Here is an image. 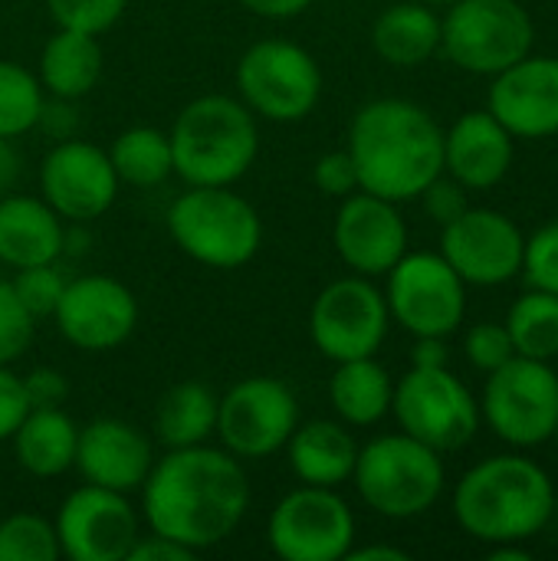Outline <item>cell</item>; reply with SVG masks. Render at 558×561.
Listing matches in <instances>:
<instances>
[{"label": "cell", "instance_id": "ac0fdd59", "mask_svg": "<svg viewBox=\"0 0 558 561\" xmlns=\"http://www.w3.org/2000/svg\"><path fill=\"white\" fill-rule=\"evenodd\" d=\"M59 335L79 352H112L135 335L138 299L112 276H76L53 309Z\"/></svg>", "mask_w": 558, "mask_h": 561}, {"label": "cell", "instance_id": "9c48e42d", "mask_svg": "<svg viewBox=\"0 0 558 561\" xmlns=\"http://www.w3.org/2000/svg\"><path fill=\"white\" fill-rule=\"evenodd\" d=\"M480 421L516 450L549 444L558 424V371L553 362L513 355L490 371L480 394Z\"/></svg>", "mask_w": 558, "mask_h": 561}, {"label": "cell", "instance_id": "e0dca14e", "mask_svg": "<svg viewBox=\"0 0 558 561\" xmlns=\"http://www.w3.org/2000/svg\"><path fill=\"white\" fill-rule=\"evenodd\" d=\"M118 174L109 151L76 138L56 141L39 161V197L66 220L86 224L102 217L118 197Z\"/></svg>", "mask_w": 558, "mask_h": 561}, {"label": "cell", "instance_id": "d6986e66", "mask_svg": "<svg viewBox=\"0 0 558 561\" xmlns=\"http://www.w3.org/2000/svg\"><path fill=\"white\" fill-rule=\"evenodd\" d=\"M332 247L358 276H385L408 253V224L395 201L352 191L339 201L332 220Z\"/></svg>", "mask_w": 558, "mask_h": 561}, {"label": "cell", "instance_id": "d4e9b609", "mask_svg": "<svg viewBox=\"0 0 558 561\" xmlns=\"http://www.w3.org/2000/svg\"><path fill=\"white\" fill-rule=\"evenodd\" d=\"M13 460L36 480H56L76 463L79 424L62 408H30L10 437Z\"/></svg>", "mask_w": 558, "mask_h": 561}, {"label": "cell", "instance_id": "7402d4cb", "mask_svg": "<svg viewBox=\"0 0 558 561\" xmlns=\"http://www.w3.org/2000/svg\"><path fill=\"white\" fill-rule=\"evenodd\" d=\"M516 161V138L487 112H464L444 131V174L467 191L497 187Z\"/></svg>", "mask_w": 558, "mask_h": 561}, {"label": "cell", "instance_id": "4fadbf2b", "mask_svg": "<svg viewBox=\"0 0 558 561\" xmlns=\"http://www.w3.org/2000/svg\"><path fill=\"white\" fill-rule=\"evenodd\" d=\"M391 329L385 293L368 276L332 279L309 309V339L332 365L378 355Z\"/></svg>", "mask_w": 558, "mask_h": 561}, {"label": "cell", "instance_id": "484cf974", "mask_svg": "<svg viewBox=\"0 0 558 561\" xmlns=\"http://www.w3.org/2000/svg\"><path fill=\"white\" fill-rule=\"evenodd\" d=\"M102 66H105V53H102L99 36L56 26L53 36L39 49L36 79L46 95L79 102L99 85Z\"/></svg>", "mask_w": 558, "mask_h": 561}, {"label": "cell", "instance_id": "30bf717a", "mask_svg": "<svg viewBox=\"0 0 558 561\" xmlns=\"http://www.w3.org/2000/svg\"><path fill=\"white\" fill-rule=\"evenodd\" d=\"M398 427L437 454L464 450L480 431V401L451 368H411L395 381Z\"/></svg>", "mask_w": 558, "mask_h": 561}, {"label": "cell", "instance_id": "8992f818", "mask_svg": "<svg viewBox=\"0 0 558 561\" xmlns=\"http://www.w3.org/2000/svg\"><path fill=\"white\" fill-rule=\"evenodd\" d=\"M174 247L201 266L240 270L263 243L257 207L234 187H187L164 214Z\"/></svg>", "mask_w": 558, "mask_h": 561}, {"label": "cell", "instance_id": "f546056e", "mask_svg": "<svg viewBox=\"0 0 558 561\" xmlns=\"http://www.w3.org/2000/svg\"><path fill=\"white\" fill-rule=\"evenodd\" d=\"M109 161L122 184L132 187H158L174 178V158L168 131L151 125H132L115 135L109 148Z\"/></svg>", "mask_w": 558, "mask_h": 561}, {"label": "cell", "instance_id": "f1b7e54d", "mask_svg": "<svg viewBox=\"0 0 558 561\" xmlns=\"http://www.w3.org/2000/svg\"><path fill=\"white\" fill-rule=\"evenodd\" d=\"M217 394L204 381L171 385L155 404V440L164 450L197 447L217 434Z\"/></svg>", "mask_w": 558, "mask_h": 561}, {"label": "cell", "instance_id": "6da1fadb", "mask_svg": "<svg viewBox=\"0 0 558 561\" xmlns=\"http://www.w3.org/2000/svg\"><path fill=\"white\" fill-rule=\"evenodd\" d=\"M141 516L158 533L194 556L227 542L250 510L243 463L210 444L164 450L141 483Z\"/></svg>", "mask_w": 558, "mask_h": 561}, {"label": "cell", "instance_id": "8d00e7d4", "mask_svg": "<svg viewBox=\"0 0 558 561\" xmlns=\"http://www.w3.org/2000/svg\"><path fill=\"white\" fill-rule=\"evenodd\" d=\"M529 289H543L558 296V220L543 224L526 237L523 247V270Z\"/></svg>", "mask_w": 558, "mask_h": 561}, {"label": "cell", "instance_id": "52a82bcc", "mask_svg": "<svg viewBox=\"0 0 558 561\" xmlns=\"http://www.w3.org/2000/svg\"><path fill=\"white\" fill-rule=\"evenodd\" d=\"M237 99L266 122L293 125L316 112L322 99V69L316 56L293 39H257L237 59Z\"/></svg>", "mask_w": 558, "mask_h": 561}, {"label": "cell", "instance_id": "2e32d148", "mask_svg": "<svg viewBox=\"0 0 558 561\" xmlns=\"http://www.w3.org/2000/svg\"><path fill=\"white\" fill-rule=\"evenodd\" d=\"M59 552L69 561H125L138 529V513L128 493L82 483L56 510Z\"/></svg>", "mask_w": 558, "mask_h": 561}, {"label": "cell", "instance_id": "f5cc1de1", "mask_svg": "<svg viewBox=\"0 0 558 561\" xmlns=\"http://www.w3.org/2000/svg\"><path fill=\"white\" fill-rule=\"evenodd\" d=\"M553 444H556V450H558V424H556V434H553Z\"/></svg>", "mask_w": 558, "mask_h": 561}, {"label": "cell", "instance_id": "4316f807", "mask_svg": "<svg viewBox=\"0 0 558 561\" xmlns=\"http://www.w3.org/2000/svg\"><path fill=\"white\" fill-rule=\"evenodd\" d=\"M372 49L398 69L424 66L441 53V16L424 0L391 3L372 23Z\"/></svg>", "mask_w": 558, "mask_h": 561}, {"label": "cell", "instance_id": "f6af8a7d", "mask_svg": "<svg viewBox=\"0 0 558 561\" xmlns=\"http://www.w3.org/2000/svg\"><path fill=\"white\" fill-rule=\"evenodd\" d=\"M447 362H451L447 339H437V335H421V339H414L411 368H447Z\"/></svg>", "mask_w": 558, "mask_h": 561}, {"label": "cell", "instance_id": "603a6c76", "mask_svg": "<svg viewBox=\"0 0 558 561\" xmlns=\"http://www.w3.org/2000/svg\"><path fill=\"white\" fill-rule=\"evenodd\" d=\"M66 220L43 201L30 194L0 197V263L10 270L56 263L62 256Z\"/></svg>", "mask_w": 558, "mask_h": 561}, {"label": "cell", "instance_id": "7c38bea8", "mask_svg": "<svg viewBox=\"0 0 558 561\" xmlns=\"http://www.w3.org/2000/svg\"><path fill=\"white\" fill-rule=\"evenodd\" d=\"M358 539L352 506L329 486H296L266 519L270 552L283 561H342Z\"/></svg>", "mask_w": 558, "mask_h": 561}, {"label": "cell", "instance_id": "836d02e7", "mask_svg": "<svg viewBox=\"0 0 558 561\" xmlns=\"http://www.w3.org/2000/svg\"><path fill=\"white\" fill-rule=\"evenodd\" d=\"M46 10H49V20L62 30L102 36L122 20V13L128 10V0H46Z\"/></svg>", "mask_w": 558, "mask_h": 561}, {"label": "cell", "instance_id": "7bdbcfd3", "mask_svg": "<svg viewBox=\"0 0 558 561\" xmlns=\"http://www.w3.org/2000/svg\"><path fill=\"white\" fill-rule=\"evenodd\" d=\"M36 128L46 131L56 141L76 138V128H79L76 102L72 99H59V95H46L43 108H39V118H36Z\"/></svg>", "mask_w": 558, "mask_h": 561}, {"label": "cell", "instance_id": "44dd1931", "mask_svg": "<svg viewBox=\"0 0 558 561\" xmlns=\"http://www.w3.org/2000/svg\"><path fill=\"white\" fill-rule=\"evenodd\" d=\"M155 463V444L145 431L122 417H95L79 427L76 463L82 483L115 493H138Z\"/></svg>", "mask_w": 558, "mask_h": 561}, {"label": "cell", "instance_id": "ee69618b", "mask_svg": "<svg viewBox=\"0 0 558 561\" xmlns=\"http://www.w3.org/2000/svg\"><path fill=\"white\" fill-rule=\"evenodd\" d=\"M197 559L191 549H184V546H178V542H171V539H164V536H158V533H148V536H138L135 539V546H132V552H128V559L125 561H191Z\"/></svg>", "mask_w": 558, "mask_h": 561}, {"label": "cell", "instance_id": "f907efd6", "mask_svg": "<svg viewBox=\"0 0 558 561\" xmlns=\"http://www.w3.org/2000/svg\"><path fill=\"white\" fill-rule=\"evenodd\" d=\"M424 3H431V7H451L454 0H424Z\"/></svg>", "mask_w": 558, "mask_h": 561}, {"label": "cell", "instance_id": "ba28073f", "mask_svg": "<svg viewBox=\"0 0 558 561\" xmlns=\"http://www.w3.org/2000/svg\"><path fill=\"white\" fill-rule=\"evenodd\" d=\"M536 23L520 0H454L441 16V53L470 76H497L529 56Z\"/></svg>", "mask_w": 558, "mask_h": 561}, {"label": "cell", "instance_id": "3957f363", "mask_svg": "<svg viewBox=\"0 0 558 561\" xmlns=\"http://www.w3.org/2000/svg\"><path fill=\"white\" fill-rule=\"evenodd\" d=\"M553 477L523 454H497L474 463L454 486L457 526L487 546L529 542L553 523Z\"/></svg>", "mask_w": 558, "mask_h": 561}, {"label": "cell", "instance_id": "f35d334b", "mask_svg": "<svg viewBox=\"0 0 558 561\" xmlns=\"http://www.w3.org/2000/svg\"><path fill=\"white\" fill-rule=\"evenodd\" d=\"M312 184H316L322 194L335 197V201H342V197H349L352 191H358V171H355L352 154H349L345 148L326 151V154L312 164Z\"/></svg>", "mask_w": 558, "mask_h": 561}, {"label": "cell", "instance_id": "4dcf8cb0", "mask_svg": "<svg viewBox=\"0 0 558 561\" xmlns=\"http://www.w3.org/2000/svg\"><path fill=\"white\" fill-rule=\"evenodd\" d=\"M506 332L516 355L553 362L558 358V296L529 289L506 312Z\"/></svg>", "mask_w": 558, "mask_h": 561}, {"label": "cell", "instance_id": "7dc6e473", "mask_svg": "<svg viewBox=\"0 0 558 561\" xmlns=\"http://www.w3.org/2000/svg\"><path fill=\"white\" fill-rule=\"evenodd\" d=\"M20 168H23V161H20V151L13 145V138H0V197L16 187Z\"/></svg>", "mask_w": 558, "mask_h": 561}, {"label": "cell", "instance_id": "9a60e30c", "mask_svg": "<svg viewBox=\"0 0 558 561\" xmlns=\"http://www.w3.org/2000/svg\"><path fill=\"white\" fill-rule=\"evenodd\" d=\"M526 233L516 220L493 207H467L441 227V256L467 286H506L523 270Z\"/></svg>", "mask_w": 558, "mask_h": 561}, {"label": "cell", "instance_id": "8fae6325", "mask_svg": "<svg viewBox=\"0 0 558 561\" xmlns=\"http://www.w3.org/2000/svg\"><path fill=\"white\" fill-rule=\"evenodd\" d=\"M385 302L391 322H398L408 335H437L451 339L467 316V283L454 273V266L431 250H408L385 273Z\"/></svg>", "mask_w": 558, "mask_h": 561}, {"label": "cell", "instance_id": "5b68a950", "mask_svg": "<svg viewBox=\"0 0 558 561\" xmlns=\"http://www.w3.org/2000/svg\"><path fill=\"white\" fill-rule=\"evenodd\" d=\"M352 483L372 513L405 523L437 506L447 486V467L444 454L398 431L358 447Z\"/></svg>", "mask_w": 558, "mask_h": 561}, {"label": "cell", "instance_id": "83f0119b", "mask_svg": "<svg viewBox=\"0 0 558 561\" xmlns=\"http://www.w3.org/2000/svg\"><path fill=\"white\" fill-rule=\"evenodd\" d=\"M391 398L395 378L375 355L339 362L329 378V404L345 427H375L391 414Z\"/></svg>", "mask_w": 558, "mask_h": 561}, {"label": "cell", "instance_id": "74e56055", "mask_svg": "<svg viewBox=\"0 0 558 561\" xmlns=\"http://www.w3.org/2000/svg\"><path fill=\"white\" fill-rule=\"evenodd\" d=\"M464 355L477 371L490 375L500 365H506L516 355V348L503 322H477L464 335Z\"/></svg>", "mask_w": 558, "mask_h": 561}, {"label": "cell", "instance_id": "1f68e13d", "mask_svg": "<svg viewBox=\"0 0 558 561\" xmlns=\"http://www.w3.org/2000/svg\"><path fill=\"white\" fill-rule=\"evenodd\" d=\"M43 85L23 62L0 59V138H20L36 128L43 108Z\"/></svg>", "mask_w": 558, "mask_h": 561}, {"label": "cell", "instance_id": "816d5d0a", "mask_svg": "<svg viewBox=\"0 0 558 561\" xmlns=\"http://www.w3.org/2000/svg\"><path fill=\"white\" fill-rule=\"evenodd\" d=\"M553 523H558V490H556V500H553Z\"/></svg>", "mask_w": 558, "mask_h": 561}, {"label": "cell", "instance_id": "60d3db41", "mask_svg": "<svg viewBox=\"0 0 558 561\" xmlns=\"http://www.w3.org/2000/svg\"><path fill=\"white\" fill-rule=\"evenodd\" d=\"M20 378H23V391H26L30 408H62L69 398V381L59 368L36 365Z\"/></svg>", "mask_w": 558, "mask_h": 561}, {"label": "cell", "instance_id": "5bb4252c", "mask_svg": "<svg viewBox=\"0 0 558 561\" xmlns=\"http://www.w3.org/2000/svg\"><path fill=\"white\" fill-rule=\"evenodd\" d=\"M296 427L299 401L280 378L250 375L227 388L217 401V437L237 460H263L280 454Z\"/></svg>", "mask_w": 558, "mask_h": 561}, {"label": "cell", "instance_id": "cb8c5ba5", "mask_svg": "<svg viewBox=\"0 0 558 561\" xmlns=\"http://www.w3.org/2000/svg\"><path fill=\"white\" fill-rule=\"evenodd\" d=\"M283 450L299 483L329 490H339L352 480L358 457V444L342 421H299Z\"/></svg>", "mask_w": 558, "mask_h": 561}, {"label": "cell", "instance_id": "681fc988", "mask_svg": "<svg viewBox=\"0 0 558 561\" xmlns=\"http://www.w3.org/2000/svg\"><path fill=\"white\" fill-rule=\"evenodd\" d=\"M533 552L523 542H497L490 546V561H529Z\"/></svg>", "mask_w": 558, "mask_h": 561}, {"label": "cell", "instance_id": "ab89813d", "mask_svg": "<svg viewBox=\"0 0 558 561\" xmlns=\"http://www.w3.org/2000/svg\"><path fill=\"white\" fill-rule=\"evenodd\" d=\"M421 204H424V214L434 220V224H451V220H457L467 207H470V201H467V187L464 184H457L451 174H437L424 191H421V197H418Z\"/></svg>", "mask_w": 558, "mask_h": 561}, {"label": "cell", "instance_id": "bcb514c9", "mask_svg": "<svg viewBox=\"0 0 558 561\" xmlns=\"http://www.w3.org/2000/svg\"><path fill=\"white\" fill-rule=\"evenodd\" d=\"M237 3L263 20H293L312 7V0H237Z\"/></svg>", "mask_w": 558, "mask_h": 561}, {"label": "cell", "instance_id": "e575fe53", "mask_svg": "<svg viewBox=\"0 0 558 561\" xmlns=\"http://www.w3.org/2000/svg\"><path fill=\"white\" fill-rule=\"evenodd\" d=\"M10 283H13V293L20 296V302L30 309V316L46 319V316H53L69 279L62 276V270L56 263H36V266L16 270V276Z\"/></svg>", "mask_w": 558, "mask_h": 561}, {"label": "cell", "instance_id": "d6a6232c", "mask_svg": "<svg viewBox=\"0 0 558 561\" xmlns=\"http://www.w3.org/2000/svg\"><path fill=\"white\" fill-rule=\"evenodd\" d=\"M62 559L56 526L39 513H10L0 519V561Z\"/></svg>", "mask_w": 558, "mask_h": 561}, {"label": "cell", "instance_id": "7a4b0ae2", "mask_svg": "<svg viewBox=\"0 0 558 561\" xmlns=\"http://www.w3.org/2000/svg\"><path fill=\"white\" fill-rule=\"evenodd\" d=\"M345 151L358 171V191L405 204L444 174V128L437 118L398 95L365 102L349 125Z\"/></svg>", "mask_w": 558, "mask_h": 561}, {"label": "cell", "instance_id": "d590c367", "mask_svg": "<svg viewBox=\"0 0 558 561\" xmlns=\"http://www.w3.org/2000/svg\"><path fill=\"white\" fill-rule=\"evenodd\" d=\"M36 319L13 293L10 279H0V365H13L33 345Z\"/></svg>", "mask_w": 558, "mask_h": 561}, {"label": "cell", "instance_id": "ffe728a7", "mask_svg": "<svg viewBox=\"0 0 558 561\" xmlns=\"http://www.w3.org/2000/svg\"><path fill=\"white\" fill-rule=\"evenodd\" d=\"M487 112L516 141L558 135V56L529 53L490 76Z\"/></svg>", "mask_w": 558, "mask_h": 561}, {"label": "cell", "instance_id": "277c9868", "mask_svg": "<svg viewBox=\"0 0 558 561\" xmlns=\"http://www.w3.org/2000/svg\"><path fill=\"white\" fill-rule=\"evenodd\" d=\"M168 141L187 187H234L260 154V125L237 95L210 92L178 112Z\"/></svg>", "mask_w": 558, "mask_h": 561}, {"label": "cell", "instance_id": "b9f144b4", "mask_svg": "<svg viewBox=\"0 0 558 561\" xmlns=\"http://www.w3.org/2000/svg\"><path fill=\"white\" fill-rule=\"evenodd\" d=\"M26 414H30V401L23 391V378L10 371V365H0V444L13 437V431Z\"/></svg>", "mask_w": 558, "mask_h": 561}, {"label": "cell", "instance_id": "c3c4849f", "mask_svg": "<svg viewBox=\"0 0 558 561\" xmlns=\"http://www.w3.org/2000/svg\"><path fill=\"white\" fill-rule=\"evenodd\" d=\"M349 561H408L411 556L398 546H352L349 549Z\"/></svg>", "mask_w": 558, "mask_h": 561}]
</instances>
